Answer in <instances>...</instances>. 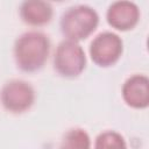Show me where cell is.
<instances>
[{"instance_id": "obj_8", "label": "cell", "mask_w": 149, "mask_h": 149, "mask_svg": "<svg viewBox=\"0 0 149 149\" xmlns=\"http://www.w3.org/2000/svg\"><path fill=\"white\" fill-rule=\"evenodd\" d=\"M54 9L47 1H24L20 6V16L22 21L33 27H41L49 23L52 19Z\"/></svg>"}, {"instance_id": "obj_6", "label": "cell", "mask_w": 149, "mask_h": 149, "mask_svg": "<svg viewBox=\"0 0 149 149\" xmlns=\"http://www.w3.org/2000/svg\"><path fill=\"white\" fill-rule=\"evenodd\" d=\"M106 20L108 24L121 31L133 29L140 20V9L136 3L132 1H115L109 5Z\"/></svg>"}, {"instance_id": "obj_3", "label": "cell", "mask_w": 149, "mask_h": 149, "mask_svg": "<svg viewBox=\"0 0 149 149\" xmlns=\"http://www.w3.org/2000/svg\"><path fill=\"white\" fill-rule=\"evenodd\" d=\"M86 66V55L78 42L62 41L54 55V69L58 74L66 78L79 76Z\"/></svg>"}, {"instance_id": "obj_5", "label": "cell", "mask_w": 149, "mask_h": 149, "mask_svg": "<svg viewBox=\"0 0 149 149\" xmlns=\"http://www.w3.org/2000/svg\"><path fill=\"white\" fill-rule=\"evenodd\" d=\"M0 100L8 112L15 114L23 113L34 105L35 91L29 83L21 79H13L2 86Z\"/></svg>"}, {"instance_id": "obj_10", "label": "cell", "mask_w": 149, "mask_h": 149, "mask_svg": "<svg viewBox=\"0 0 149 149\" xmlns=\"http://www.w3.org/2000/svg\"><path fill=\"white\" fill-rule=\"evenodd\" d=\"M94 149H127V143L120 133L106 130L97 136Z\"/></svg>"}, {"instance_id": "obj_4", "label": "cell", "mask_w": 149, "mask_h": 149, "mask_svg": "<svg viewBox=\"0 0 149 149\" xmlns=\"http://www.w3.org/2000/svg\"><path fill=\"white\" fill-rule=\"evenodd\" d=\"M88 51L94 64L107 68L114 65L120 59L123 51V42L118 34L104 31L93 38Z\"/></svg>"}, {"instance_id": "obj_9", "label": "cell", "mask_w": 149, "mask_h": 149, "mask_svg": "<svg viewBox=\"0 0 149 149\" xmlns=\"http://www.w3.org/2000/svg\"><path fill=\"white\" fill-rule=\"evenodd\" d=\"M59 149H91V139L84 129L72 128L64 134Z\"/></svg>"}, {"instance_id": "obj_1", "label": "cell", "mask_w": 149, "mask_h": 149, "mask_svg": "<svg viewBox=\"0 0 149 149\" xmlns=\"http://www.w3.org/2000/svg\"><path fill=\"white\" fill-rule=\"evenodd\" d=\"M49 37L37 30L23 33L14 44L15 63L24 72H35L42 69L49 57Z\"/></svg>"}, {"instance_id": "obj_7", "label": "cell", "mask_w": 149, "mask_h": 149, "mask_svg": "<svg viewBox=\"0 0 149 149\" xmlns=\"http://www.w3.org/2000/svg\"><path fill=\"white\" fill-rule=\"evenodd\" d=\"M123 101L136 109L147 108L149 105V80L144 74H133L122 85Z\"/></svg>"}, {"instance_id": "obj_2", "label": "cell", "mask_w": 149, "mask_h": 149, "mask_svg": "<svg viewBox=\"0 0 149 149\" xmlns=\"http://www.w3.org/2000/svg\"><path fill=\"white\" fill-rule=\"evenodd\" d=\"M59 24L66 40L79 42L87 38L97 29L99 15L90 6L77 5L63 13Z\"/></svg>"}]
</instances>
